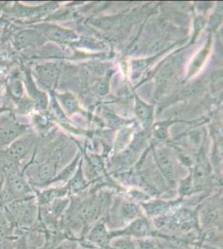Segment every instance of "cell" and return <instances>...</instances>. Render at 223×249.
Masks as SVG:
<instances>
[{
  "label": "cell",
  "mask_w": 223,
  "mask_h": 249,
  "mask_svg": "<svg viewBox=\"0 0 223 249\" xmlns=\"http://www.w3.org/2000/svg\"><path fill=\"white\" fill-rule=\"evenodd\" d=\"M26 131V125L15 122L9 116H0V147L9 144L23 136Z\"/></svg>",
  "instance_id": "obj_1"
},
{
  "label": "cell",
  "mask_w": 223,
  "mask_h": 249,
  "mask_svg": "<svg viewBox=\"0 0 223 249\" xmlns=\"http://www.w3.org/2000/svg\"><path fill=\"white\" fill-rule=\"evenodd\" d=\"M30 145V138L28 136H21L12 144H9L7 149L3 151V157L12 163L20 161L28 154Z\"/></svg>",
  "instance_id": "obj_2"
},
{
  "label": "cell",
  "mask_w": 223,
  "mask_h": 249,
  "mask_svg": "<svg viewBox=\"0 0 223 249\" xmlns=\"http://www.w3.org/2000/svg\"><path fill=\"white\" fill-rule=\"evenodd\" d=\"M40 37V34L34 29L20 30L14 35L13 44L18 51H22L35 45L39 42Z\"/></svg>",
  "instance_id": "obj_3"
},
{
  "label": "cell",
  "mask_w": 223,
  "mask_h": 249,
  "mask_svg": "<svg viewBox=\"0 0 223 249\" xmlns=\"http://www.w3.org/2000/svg\"><path fill=\"white\" fill-rule=\"evenodd\" d=\"M9 191L15 197L24 196L29 191V187L18 170H9L7 175Z\"/></svg>",
  "instance_id": "obj_4"
},
{
  "label": "cell",
  "mask_w": 223,
  "mask_h": 249,
  "mask_svg": "<svg viewBox=\"0 0 223 249\" xmlns=\"http://www.w3.org/2000/svg\"><path fill=\"white\" fill-rule=\"evenodd\" d=\"M35 74L38 78L48 87H51L59 75V68L52 63L39 65L35 68Z\"/></svg>",
  "instance_id": "obj_5"
},
{
  "label": "cell",
  "mask_w": 223,
  "mask_h": 249,
  "mask_svg": "<svg viewBox=\"0 0 223 249\" xmlns=\"http://www.w3.org/2000/svg\"><path fill=\"white\" fill-rule=\"evenodd\" d=\"M25 86L28 93L30 95L32 99L34 100L35 105L39 107L44 108L47 106V97L45 95L37 90V88L34 86V81L32 79L31 75L29 71L25 72Z\"/></svg>",
  "instance_id": "obj_6"
},
{
  "label": "cell",
  "mask_w": 223,
  "mask_h": 249,
  "mask_svg": "<svg viewBox=\"0 0 223 249\" xmlns=\"http://www.w3.org/2000/svg\"><path fill=\"white\" fill-rule=\"evenodd\" d=\"M8 91L12 98L15 101H22L23 94V82L19 74H14L8 79Z\"/></svg>",
  "instance_id": "obj_7"
},
{
  "label": "cell",
  "mask_w": 223,
  "mask_h": 249,
  "mask_svg": "<svg viewBox=\"0 0 223 249\" xmlns=\"http://www.w3.org/2000/svg\"><path fill=\"white\" fill-rule=\"evenodd\" d=\"M158 161L160 169L164 174V176H166L169 180H172L174 178V172H173V167L169 157L164 153V152H160L158 154Z\"/></svg>",
  "instance_id": "obj_8"
},
{
  "label": "cell",
  "mask_w": 223,
  "mask_h": 249,
  "mask_svg": "<svg viewBox=\"0 0 223 249\" xmlns=\"http://www.w3.org/2000/svg\"><path fill=\"white\" fill-rule=\"evenodd\" d=\"M54 173H55V164L54 161L49 160L40 166L39 170V177L40 180L42 181H48L54 177Z\"/></svg>",
  "instance_id": "obj_9"
},
{
  "label": "cell",
  "mask_w": 223,
  "mask_h": 249,
  "mask_svg": "<svg viewBox=\"0 0 223 249\" xmlns=\"http://www.w3.org/2000/svg\"><path fill=\"white\" fill-rule=\"evenodd\" d=\"M46 34L54 41H63L69 37V33L57 27H48L46 29Z\"/></svg>",
  "instance_id": "obj_10"
},
{
  "label": "cell",
  "mask_w": 223,
  "mask_h": 249,
  "mask_svg": "<svg viewBox=\"0 0 223 249\" xmlns=\"http://www.w3.org/2000/svg\"><path fill=\"white\" fill-rule=\"evenodd\" d=\"M121 213L122 218L126 220H130L138 214L139 209L132 203H124L122 206Z\"/></svg>",
  "instance_id": "obj_11"
},
{
  "label": "cell",
  "mask_w": 223,
  "mask_h": 249,
  "mask_svg": "<svg viewBox=\"0 0 223 249\" xmlns=\"http://www.w3.org/2000/svg\"><path fill=\"white\" fill-rule=\"evenodd\" d=\"M99 204L94 202H91L88 204H85L81 210V215L84 219H90L96 215L99 212Z\"/></svg>",
  "instance_id": "obj_12"
},
{
  "label": "cell",
  "mask_w": 223,
  "mask_h": 249,
  "mask_svg": "<svg viewBox=\"0 0 223 249\" xmlns=\"http://www.w3.org/2000/svg\"><path fill=\"white\" fill-rule=\"evenodd\" d=\"M91 238L95 241L97 244H104L107 240V232L105 231L104 228L102 226L95 228L91 234Z\"/></svg>",
  "instance_id": "obj_13"
},
{
  "label": "cell",
  "mask_w": 223,
  "mask_h": 249,
  "mask_svg": "<svg viewBox=\"0 0 223 249\" xmlns=\"http://www.w3.org/2000/svg\"><path fill=\"white\" fill-rule=\"evenodd\" d=\"M131 230L134 234L142 235L148 232V225L144 219H139L131 227Z\"/></svg>",
  "instance_id": "obj_14"
},
{
  "label": "cell",
  "mask_w": 223,
  "mask_h": 249,
  "mask_svg": "<svg viewBox=\"0 0 223 249\" xmlns=\"http://www.w3.org/2000/svg\"><path fill=\"white\" fill-rule=\"evenodd\" d=\"M137 111L139 116H141L142 119H146L149 116V111L147 106H145L142 102H139L137 105Z\"/></svg>",
  "instance_id": "obj_15"
},
{
  "label": "cell",
  "mask_w": 223,
  "mask_h": 249,
  "mask_svg": "<svg viewBox=\"0 0 223 249\" xmlns=\"http://www.w3.org/2000/svg\"><path fill=\"white\" fill-rule=\"evenodd\" d=\"M62 99L64 106L69 110H72L73 108L75 107V102L74 100L68 98V97H62Z\"/></svg>",
  "instance_id": "obj_16"
},
{
  "label": "cell",
  "mask_w": 223,
  "mask_h": 249,
  "mask_svg": "<svg viewBox=\"0 0 223 249\" xmlns=\"http://www.w3.org/2000/svg\"><path fill=\"white\" fill-rule=\"evenodd\" d=\"M3 181H4V175H3V170L0 169V189L3 186Z\"/></svg>",
  "instance_id": "obj_17"
},
{
  "label": "cell",
  "mask_w": 223,
  "mask_h": 249,
  "mask_svg": "<svg viewBox=\"0 0 223 249\" xmlns=\"http://www.w3.org/2000/svg\"><path fill=\"white\" fill-rule=\"evenodd\" d=\"M3 109H0V112H3Z\"/></svg>",
  "instance_id": "obj_18"
},
{
  "label": "cell",
  "mask_w": 223,
  "mask_h": 249,
  "mask_svg": "<svg viewBox=\"0 0 223 249\" xmlns=\"http://www.w3.org/2000/svg\"><path fill=\"white\" fill-rule=\"evenodd\" d=\"M0 35H1V29H0Z\"/></svg>",
  "instance_id": "obj_19"
}]
</instances>
